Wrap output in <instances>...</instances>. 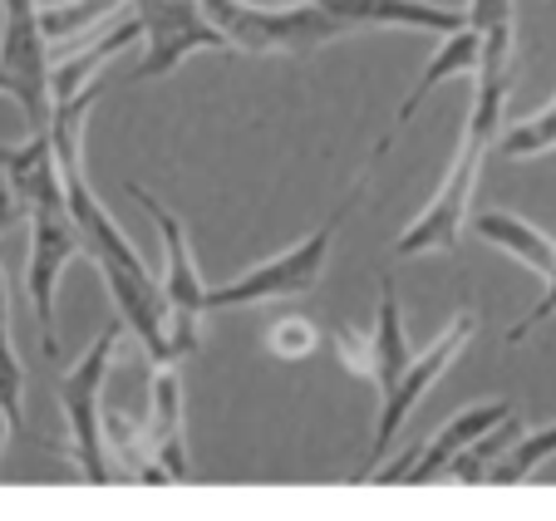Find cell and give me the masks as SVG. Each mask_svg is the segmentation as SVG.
Masks as SVG:
<instances>
[{"instance_id":"11","label":"cell","mask_w":556,"mask_h":521,"mask_svg":"<svg viewBox=\"0 0 556 521\" xmlns=\"http://www.w3.org/2000/svg\"><path fill=\"white\" fill-rule=\"evenodd\" d=\"M350 30H429L453 35L468 25V11H443L429 0H320Z\"/></svg>"},{"instance_id":"12","label":"cell","mask_w":556,"mask_h":521,"mask_svg":"<svg viewBox=\"0 0 556 521\" xmlns=\"http://www.w3.org/2000/svg\"><path fill=\"white\" fill-rule=\"evenodd\" d=\"M503 418H513V404L507 398H493V404H472V408H463V414H453L448 423L433 433V443L429 448H419V462L409 468V487H424V482H433V478H443L448 472V462L458 458V453H468L472 443L483 439L488 428H497Z\"/></svg>"},{"instance_id":"2","label":"cell","mask_w":556,"mask_h":521,"mask_svg":"<svg viewBox=\"0 0 556 521\" xmlns=\"http://www.w3.org/2000/svg\"><path fill=\"white\" fill-rule=\"evenodd\" d=\"M202 5L231 50L247 54H311L336 35H350V25L336 21L320 0H286L281 11H262L247 0H202Z\"/></svg>"},{"instance_id":"13","label":"cell","mask_w":556,"mask_h":521,"mask_svg":"<svg viewBox=\"0 0 556 521\" xmlns=\"http://www.w3.org/2000/svg\"><path fill=\"white\" fill-rule=\"evenodd\" d=\"M148 439H153V453L168 472V482H188V443H182V379L173 365L157 369L153 389H148Z\"/></svg>"},{"instance_id":"14","label":"cell","mask_w":556,"mask_h":521,"mask_svg":"<svg viewBox=\"0 0 556 521\" xmlns=\"http://www.w3.org/2000/svg\"><path fill=\"white\" fill-rule=\"evenodd\" d=\"M478 64H483V30L478 25H463V30H453V35H443V45H439V54L429 60V69L414 79V89H409V99L400 104V118H394V134H400L404 124H409L414 114H419V104L439 89L443 79H458V74H478Z\"/></svg>"},{"instance_id":"8","label":"cell","mask_w":556,"mask_h":521,"mask_svg":"<svg viewBox=\"0 0 556 521\" xmlns=\"http://www.w3.org/2000/svg\"><path fill=\"white\" fill-rule=\"evenodd\" d=\"M138 21L148 35V54L134 79H163L192 50H227V35L217 30L202 0H138Z\"/></svg>"},{"instance_id":"9","label":"cell","mask_w":556,"mask_h":521,"mask_svg":"<svg viewBox=\"0 0 556 521\" xmlns=\"http://www.w3.org/2000/svg\"><path fill=\"white\" fill-rule=\"evenodd\" d=\"M128 198H134L138 207L157 221V231H163V256H168V276H163V285H168V301H173V344H178V359H188V355H198V344H202L198 340L202 334L198 315H202V295H207V285H202L198 266H192L182 221L173 217L148 188H138V182H128Z\"/></svg>"},{"instance_id":"10","label":"cell","mask_w":556,"mask_h":521,"mask_svg":"<svg viewBox=\"0 0 556 521\" xmlns=\"http://www.w3.org/2000/svg\"><path fill=\"white\" fill-rule=\"evenodd\" d=\"M472 231H478L488 246L507 251L513 260H522L527 271H536L546 281V295L507 330V344H522L536 325L556 315V241L546 237L542 227H532L527 217H517V212H483V217H472Z\"/></svg>"},{"instance_id":"24","label":"cell","mask_w":556,"mask_h":521,"mask_svg":"<svg viewBox=\"0 0 556 521\" xmlns=\"http://www.w3.org/2000/svg\"><path fill=\"white\" fill-rule=\"evenodd\" d=\"M0 5H25V0H0Z\"/></svg>"},{"instance_id":"4","label":"cell","mask_w":556,"mask_h":521,"mask_svg":"<svg viewBox=\"0 0 556 521\" xmlns=\"http://www.w3.org/2000/svg\"><path fill=\"white\" fill-rule=\"evenodd\" d=\"M30 217V260H25V285H30V310H35V330H40V350L60 355V334H54V285H60L64 266L74 256H85V237L79 221L70 212V192L54 198H35L25 202Z\"/></svg>"},{"instance_id":"18","label":"cell","mask_w":556,"mask_h":521,"mask_svg":"<svg viewBox=\"0 0 556 521\" xmlns=\"http://www.w3.org/2000/svg\"><path fill=\"white\" fill-rule=\"evenodd\" d=\"M517 439H522V428H517V414H513V418H503L497 428H488V433L472 443L468 453H458V458L448 462V472H443V478H453V482H488L493 462L503 458Z\"/></svg>"},{"instance_id":"15","label":"cell","mask_w":556,"mask_h":521,"mask_svg":"<svg viewBox=\"0 0 556 521\" xmlns=\"http://www.w3.org/2000/svg\"><path fill=\"white\" fill-rule=\"evenodd\" d=\"M419 355L404 334V310H400V295H394V281L379 285V310H375V334H369V369L365 379H375L379 394H384L394 379L409 369V359Z\"/></svg>"},{"instance_id":"21","label":"cell","mask_w":556,"mask_h":521,"mask_svg":"<svg viewBox=\"0 0 556 521\" xmlns=\"http://www.w3.org/2000/svg\"><path fill=\"white\" fill-rule=\"evenodd\" d=\"M493 153L503 157H542V153H556V94L546 109H536L532 118H522V124H513L503 138H497Z\"/></svg>"},{"instance_id":"7","label":"cell","mask_w":556,"mask_h":521,"mask_svg":"<svg viewBox=\"0 0 556 521\" xmlns=\"http://www.w3.org/2000/svg\"><path fill=\"white\" fill-rule=\"evenodd\" d=\"M472 330H478V315L472 310H458L448 325H443V334L433 344H424L419 355L409 359V369H404L394 384L379 394V423H375V439H369V462L355 472V482H369L375 478V468L384 462V453H389V443L400 439V428H404V418L414 414V404H419L424 394H429L433 384H439V374H448L453 369V359L468 350V340H472Z\"/></svg>"},{"instance_id":"19","label":"cell","mask_w":556,"mask_h":521,"mask_svg":"<svg viewBox=\"0 0 556 521\" xmlns=\"http://www.w3.org/2000/svg\"><path fill=\"white\" fill-rule=\"evenodd\" d=\"M128 0H60V5H40V25L50 40H74V35L104 25L109 15H118Z\"/></svg>"},{"instance_id":"5","label":"cell","mask_w":556,"mask_h":521,"mask_svg":"<svg viewBox=\"0 0 556 521\" xmlns=\"http://www.w3.org/2000/svg\"><path fill=\"white\" fill-rule=\"evenodd\" d=\"M118 325L99 334L85 350V359L60 379V408H64V423H70V443H74V458H79L85 482L114 478V468H109V443H104V379L118 355V334H124Z\"/></svg>"},{"instance_id":"16","label":"cell","mask_w":556,"mask_h":521,"mask_svg":"<svg viewBox=\"0 0 556 521\" xmlns=\"http://www.w3.org/2000/svg\"><path fill=\"white\" fill-rule=\"evenodd\" d=\"M138 35H143V21H124V25H118V30L99 35V40L89 45V50H74V54H70V60H64V64H54V69H50V84H54V104H60V99L85 94L89 84H94V74L104 69V64L114 60V54H124L128 45L138 40Z\"/></svg>"},{"instance_id":"20","label":"cell","mask_w":556,"mask_h":521,"mask_svg":"<svg viewBox=\"0 0 556 521\" xmlns=\"http://www.w3.org/2000/svg\"><path fill=\"white\" fill-rule=\"evenodd\" d=\"M0 404L15 428H25V374L11 344V301H5V271H0Z\"/></svg>"},{"instance_id":"17","label":"cell","mask_w":556,"mask_h":521,"mask_svg":"<svg viewBox=\"0 0 556 521\" xmlns=\"http://www.w3.org/2000/svg\"><path fill=\"white\" fill-rule=\"evenodd\" d=\"M552 458H556V423H546V428H536V433H522V439L493 462L488 482H497V487H522V482Z\"/></svg>"},{"instance_id":"23","label":"cell","mask_w":556,"mask_h":521,"mask_svg":"<svg viewBox=\"0 0 556 521\" xmlns=\"http://www.w3.org/2000/svg\"><path fill=\"white\" fill-rule=\"evenodd\" d=\"M15 153H21V143H0V237L15 227V217H21V198H15V188H11V167H15Z\"/></svg>"},{"instance_id":"3","label":"cell","mask_w":556,"mask_h":521,"mask_svg":"<svg viewBox=\"0 0 556 521\" xmlns=\"http://www.w3.org/2000/svg\"><path fill=\"white\" fill-rule=\"evenodd\" d=\"M355 198H359V188L350 192L320 227L305 231V241H295L291 251L271 256L266 266H252V271L237 276L231 285H212V291L202 295V310H237V305H266V301H295V295H311L315 281H320V271H326V260H330L340 221H345L350 207H355Z\"/></svg>"},{"instance_id":"6","label":"cell","mask_w":556,"mask_h":521,"mask_svg":"<svg viewBox=\"0 0 556 521\" xmlns=\"http://www.w3.org/2000/svg\"><path fill=\"white\" fill-rule=\"evenodd\" d=\"M0 94H11L30 118V134H45L54 118V84H50V35L40 25V5H0Z\"/></svg>"},{"instance_id":"1","label":"cell","mask_w":556,"mask_h":521,"mask_svg":"<svg viewBox=\"0 0 556 521\" xmlns=\"http://www.w3.org/2000/svg\"><path fill=\"white\" fill-rule=\"evenodd\" d=\"M513 94V40H483V64L472 74V109H468V128H463L458 157H453L443 188L433 192V202L400 231L394 256H424V251H458L463 221L472 207V188L483 178L488 153L503 138V109Z\"/></svg>"},{"instance_id":"22","label":"cell","mask_w":556,"mask_h":521,"mask_svg":"<svg viewBox=\"0 0 556 521\" xmlns=\"http://www.w3.org/2000/svg\"><path fill=\"white\" fill-rule=\"evenodd\" d=\"M315 334H320V330H315L305 315H286V320L271 325L266 350H271V355H281V359H305L315 350Z\"/></svg>"}]
</instances>
